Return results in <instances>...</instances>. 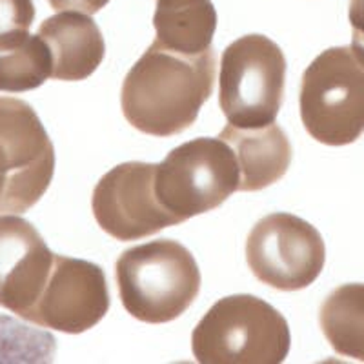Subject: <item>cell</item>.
Returning <instances> with one entry per match:
<instances>
[{
  "instance_id": "obj_8",
  "label": "cell",
  "mask_w": 364,
  "mask_h": 364,
  "mask_svg": "<svg viewBox=\"0 0 364 364\" xmlns=\"http://www.w3.org/2000/svg\"><path fill=\"white\" fill-rule=\"evenodd\" d=\"M246 261L264 284L281 291H299L321 275L326 246L308 220L277 211L252 228L246 240Z\"/></svg>"
},
{
  "instance_id": "obj_20",
  "label": "cell",
  "mask_w": 364,
  "mask_h": 364,
  "mask_svg": "<svg viewBox=\"0 0 364 364\" xmlns=\"http://www.w3.org/2000/svg\"><path fill=\"white\" fill-rule=\"evenodd\" d=\"M55 11H79L86 15L100 11L109 0H48Z\"/></svg>"
},
{
  "instance_id": "obj_5",
  "label": "cell",
  "mask_w": 364,
  "mask_h": 364,
  "mask_svg": "<svg viewBox=\"0 0 364 364\" xmlns=\"http://www.w3.org/2000/svg\"><path fill=\"white\" fill-rule=\"evenodd\" d=\"M239 188V161L220 136H199L177 146L155 171L159 203L178 224L215 210Z\"/></svg>"
},
{
  "instance_id": "obj_17",
  "label": "cell",
  "mask_w": 364,
  "mask_h": 364,
  "mask_svg": "<svg viewBox=\"0 0 364 364\" xmlns=\"http://www.w3.org/2000/svg\"><path fill=\"white\" fill-rule=\"evenodd\" d=\"M55 339L9 317H0V363L53 360Z\"/></svg>"
},
{
  "instance_id": "obj_6",
  "label": "cell",
  "mask_w": 364,
  "mask_h": 364,
  "mask_svg": "<svg viewBox=\"0 0 364 364\" xmlns=\"http://www.w3.org/2000/svg\"><path fill=\"white\" fill-rule=\"evenodd\" d=\"M286 68L282 50L264 35H245L228 46L219 73V106L228 124H273L284 102Z\"/></svg>"
},
{
  "instance_id": "obj_12",
  "label": "cell",
  "mask_w": 364,
  "mask_h": 364,
  "mask_svg": "<svg viewBox=\"0 0 364 364\" xmlns=\"http://www.w3.org/2000/svg\"><path fill=\"white\" fill-rule=\"evenodd\" d=\"M53 60L51 79L77 82L102 64L106 42L99 26L86 13L60 11L46 18L37 31Z\"/></svg>"
},
{
  "instance_id": "obj_2",
  "label": "cell",
  "mask_w": 364,
  "mask_h": 364,
  "mask_svg": "<svg viewBox=\"0 0 364 364\" xmlns=\"http://www.w3.org/2000/svg\"><path fill=\"white\" fill-rule=\"evenodd\" d=\"M120 302L136 321L171 323L199 297L200 269L184 245L171 239L133 246L117 259Z\"/></svg>"
},
{
  "instance_id": "obj_14",
  "label": "cell",
  "mask_w": 364,
  "mask_h": 364,
  "mask_svg": "<svg viewBox=\"0 0 364 364\" xmlns=\"http://www.w3.org/2000/svg\"><path fill=\"white\" fill-rule=\"evenodd\" d=\"M155 44L182 55L211 50L217 11L211 0H157L154 15Z\"/></svg>"
},
{
  "instance_id": "obj_18",
  "label": "cell",
  "mask_w": 364,
  "mask_h": 364,
  "mask_svg": "<svg viewBox=\"0 0 364 364\" xmlns=\"http://www.w3.org/2000/svg\"><path fill=\"white\" fill-rule=\"evenodd\" d=\"M33 21V0H0V51L21 46L29 37Z\"/></svg>"
},
{
  "instance_id": "obj_9",
  "label": "cell",
  "mask_w": 364,
  "mask_h": 364,
  "mask_svg": "<svg viewBox=\"0 0 364 364\" xmlns=\"http://www.w3.org/2000/svg\"><path fill=\"white\" fill-rule=\"evenodd\" d=\"M151 162H124L97 182L91 208L102 232L117 240H139L178 224L159 203Z\"/></svg>"
},
{
  "instance_id": "obj_4",
  "label": "cell",
  "mask_w": 364,
  "mask_h": 364,
  "mask_svg": "<svg viewBox=\"0 0 364 364\" xmlns=\"http://www.w3.org/2000/svg\"><path fill=\"white\" fill-rule=\"evenodd\" d=\"M304 129L326 146L352 144L364 133V64L352 48H330L304 70L299 93Z\"/></svg>"
},
{
  "instance_id": "obj_3",
  "label": "cell",
  "mask_w": 364,
  "mask_h": 364,
  "mask_svg": "<svg viewBox=\"0 0 364 364\" xmlns=\"http://www.w3.org/2000/svg\"><path fill=\"white\" fill-rule=\"evenodd\" d=\"M290 344L284 315L246 294L217 301L191 336L200 364H279L288 357Z\"/></svg>"
},
{
  "instance_id": "obj_1",
  "label": "cell",
  "mask_w": 364,
  "mask_h": 364,
  "mask_svg": "<svg viewBox=\"0 0 364 364\" xmlns=\"http://www.w3.org/2000/svg\"><path fill=\"white\" fill-rule=\"evenodd\" d=\"M217 55H182L151 44L126 75L120 106L139 132L173 136L195 124L213 93Z\"/></svg>"
},
{
  "instance_id": "obj_16",
  "label": "cell",
  "mask_w": 364,
  "mask_h": 364,
  "mask_svg": "<svg viewBox=\"0 0 364 364\" xmlns=\"http://www.w3.org/2000/svg\"><path fill=\"white\" fill-rule=\"evenodd\" d=\"M51 73V53L38 35H29L21 46L0 53V91L22 93L37 90Z\"/></svg>"
},
{
  "instance_id": "obj_19",
  "label": "cell",
  "mask_w": 364,
  "mask_h": 364,
  "mask_svg": "<svg viewBox=\"0 0 364 364\" xmlns=\"http://www.w3.org/2000/svg\"><path fill=\"white\" fill-rule=\"evenodd\" d=\"M348 18L352 24V51L364 64V0H350Z\"/></svg>"
},
{
  "instance_id": "obj_13",
  "label": "cell",
  "mask_w": 364,
  "mask_h": 364,
  "mask_svg": "<svg viewBox=\"0 0 364 364\" xmlns=\"http://www.w3.org/2000/svg\"><path fill=\"white\" fill-rule=\"evenodd\" d=\"M219 136L232 146L239 161V191L264 190L281 181L290 168V139L275 122L253 129L228 124Z\"/></svg>"
},
{
  "instance_id": "obj_10",
  "label": "cell",
  "mask_w": 364,
  "mask_h": 364,
  "mask_svg": "<svg viewBox=\"0 0 364 364\" xmlns=\"http://www.w3.org/2000/svg\"><path fill=\"white\" fill-rule=\"evenodd\" d=\"M109 306L108 281L99 264L55 255L50 279L24 321L77 336L97 326Z\"/></svg>"
},
{
  "instance_id": "obj_7",
  "label": "cell",
  "mask_w": 364,
  "mask_h": 364,
  "mask_svg": "<svg viewBox=\"0 0 364 364\" xmlns=\"http://www.w3.org/2000/svg\"><path fill=\"white\" fill-rule=\"evenodd\" d=\"M55 148L33 106L0 97V213H24L48 191Z\"/></svg>"
},
{
  "instance_id": "obj_15",
  "label": "cell",
  "mask_w": 364,
  "mask_h": 364,
  "mask_svg": "<svg viewBox=\"0 0 364 364\" xmlns=\"http://www.w3.org/2000/svg\"><path fill=\"white\" fill-rule=\"evenodd\" d=\"M318 323L339 355L364 363V284H343L324 299Z\"/></svg>"
},
{
  "instance_id": "obj_11",
  "label": "cell",
  "mask_w": 364,
  "mask_h": 364,
  "mask_svg": "<svg viewBox=\"0 0 364 364\" xmlns=\"http://www.w3.org/2000/svg\"><path fill=\"white\" fill-rule=\"evenodd\" d=\"M53 261L55 253L29 220L0 217V306L24 318L41 297Z\"/></svg>"
}]
</instances>
